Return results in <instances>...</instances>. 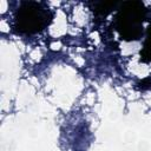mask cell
<instances>
[{
  "label": "cell",
  "mask_w": 151,
  "mask_h": 151,
  "mask_svg": "<svg viewBox=\"0 0 151 151\" xmlns=\"http://www.w3.org/2000/svg\"><path fill=\"white\" fill-rule=\"evenodd\" d=\"M146 8L140 1H125L120 5L114 18V26L120 38L127 41L137 40L143 33Z\"/></svg>",
  "instance_id": "6da1fadb"
},
{
  "label": "cell",
  "mask_w": 151,
  "mask_h": 151,
  "mask_svg": "<svg viewBox=\"0 0 151 151\" xmlns=\"http://www.w3.org/2000/svg\"><path fill=\"white\" fill-rule=\"evenodd\" d=\"M52 19L50 9L40 2H22L15 12L14 27L19 33L34 34L46 28Z\"/></svg>",
  "instance_id": "7a4b0ae2"
},
{
  "label": "cell",
  "mask_w": 151,
  "mask_h": 151,
  "mask_svg": "<svg viewBox=\"0 0 151 151\" xmlns=\"http://www.w3.org/2000/svg\"><path fill=\"white\" fill-rule=\"evenodd\" d=\"M117 6H118V2L117 1H97L93 5V12L97 15L106 17Z\"/></svg>",
  "instance_id": "3957f363"
},
{
  "label": "cell",
  "mask_w": 151,
  "mask_h": 151,
  "mask_svg": "<svg viewBox=\"0 0 151 151\" xmlns=\"http://www.w3.org/2000/svg\"><path fill=\"white\" fill-rule=\"evenodd\" d=\"M140 58L145 63L151 61V25L147 27L146 38L144 40L143 48L140 50Z\"/></svg>",
  "instance_id": "277c9868"
}]
</instances>
